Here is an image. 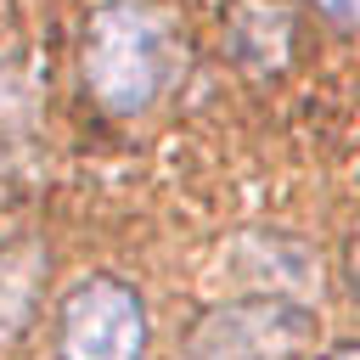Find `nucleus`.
Returning a JSON list of instances; mask_svg holds the SVG:
<instances>
[{"label":"nucleus","mask_w":360,"mask_h":360,"mask_svg":"<svg viewBox=\"0 0 360 360\" xmlns=\"http://www.w3.org/2000/svg\"><path fill=\"white\" fill-rule=\"evenodd\" d=\"M180 68L174 22L146 0H107L84 28V84L107 112H146Z\"/></svg>","instance_id":"f257e3e1"},{"label":"nucleus","mask_w":360,"mask_h":360,"mask_svg":"<svg viewBox=\"0 0 360 360\" xmlns=\"http://www.w3.org/2000/svg\"><path fill=\"white\" fill-rule=\"evenodd\" d=\"M56 343H62V360H146L141 292L118 276H84L62 298Z\"/></svg>","instance_id":"f03ea898"},{"label":"nucleus","mask_w":360,"mask_h":360,"mask_svg":"<svg viewBox=\"0 0 360 360\" xmlns=\"http://www.w3.org/2000/svg\"><path fill=\"white\" fill-rule=\"evenodd\" d=\"M309 343V315L292 304H231L214 309L197 338L191 360H292Z\"/></svg>","instance_id":"7ed1b4c3"},{"label":"nucleus","mask_w":360,"mask_h":360,"mask_svg":"<svg viewBox=\"0 0 360 360\" xmlns=\"http://www.w3.org/2000/svg\"><path fill=\"white\" fill-rule=\"evenodd\" d=\"M39 292V248L6 242L0 248V332H17Z\"/></svg>","instance_id":"20e7f679"},{"label":"nucleus","mask_w":360,"mask_h":360,"mask_svg":"<svg viewBox=\"0 0 360 360\" xmlns=\"http://www.w3.org/2000/svg\"><path fill=\"white\" fill-rule=\"evenodd\" d=\"M315 6H321L338 28H354V0H315Z\"/></svg>","instance_id":"39448f33"},{"label":"nucleus","mask_w":360,"mask_h":360,"mask_svg":"<svg viewBox=\"0 0 360 360\" xmlns=\"http://www.w3.org/2000/svg\"><path fill=\"white\" fill-rule=\"evenodd\" d=\"M326 360H354V349H332V354H326Z\"/></svg>","instance_id":"423d86ee"}]
</instances>
